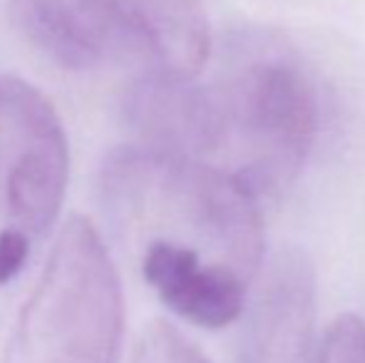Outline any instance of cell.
Returning <instances> with one entry per match:
<instances>
[{"mask_svg": "<svg viewBox=\"0 0 365 363\" xmlns=\"http://www.w3.org/2000/svg\"><path fill=\"white\" fill-rule=\"evenodd\" d=\"M209 90V165L239 177L259 199L284 194L301 175L321 127V95L306 60L271 30H241L231 35L224 70Z\"/></svg>", "mask_w": 365, "mask_h": 363, "instance_id": "6da1fadb", "label": "cell"}, {"mask_svg": "<svg viewBox=\"0 0 365 363\" xmlns=\"http://www.w3.org/2000/svg\"><path fill=\"white\" fill-rule=\"evenodd\" d=\"M112 217L142 244H187L254 281L264 269L259 197L217 165L135 145L105 170Z\"/></svg>", "mask_w": 365, "mask_h": 363, "instance_id": "7a4b0ae2", "label": "cell"}, {"mask_svg": "<svg viewBox=\"0 0 365 363\" xmlns=\"http://www.w3.org/2000/svg\"><path fill=\"white\" fill-rule=\"evenodd\" d=\"M122 339L120 272L100 229L75 214L20 306L0 363H117Z\"/></svg>", "mask_w": 365, "mask_h": 363, "instance_id": "3957f363", "label": "cell"}, {"mask_svg": "<svg viewBox=\"0 0 365 363\" xmlns=\"http://www.w3.org/2000/svg\"><path fill=\"white\" fill-rule=\"evenodd\" d=\"M70 184V142L55 105L20 75H0V217L30 237L58 219Z\"/></svg>", "mask_w": 365, "mask_h": 363, "instance_id": "277c9868", "label": "cell"}, {"mask_svg": "<svg viewBox=\"0 0 365 363\" xmlns=\"http://www.w3.org/2000/svg\"><path fill=\"white\" fill-rule=\"evenodd\" d=\"M13 28L63 70H95L140 58L137 0H8Z\"/></svg>", "mask_w": 365, "mask_h": 363, "instance_id": "5b68a950", "label": "cell"}, {"mask_svg": "<svg viewBox=\"0 0 365 363\" xmlns=\"http://www.w3.org/2000/svg\"><path fill=\"white\" fill-rule=\"evenodd\" d=\"M316 272L301 249H281L261 269L246 304L239 363H308L316 349Z\"/></svg>", "mask_w": 365, "mask_h": 363, "instance_id": "8992f818", "label": "cell"}, {"mask_svg": "<svg viewBox=\"0 0 365 363\" xmlns=\"http://www.w3.org/2000/svg\"><path fill=\"white\" fill-rule=\"evenodd\" d=\"M142 276L167 309L202 329L231 326L249 304L251 281L187 244H142Z\"/></svg>", "mask_w": 365, "mask_h": 363, "instance_id": "52a82bcc", "label": "cell"}, {"mask_svg": "<svg viewBox=\"0 0 365 363\" xmlns=\"http://www.w3.org/2000/svg\"><path fill=\"white\" fill-rule=\"evenodd\" d=\"M137 35L145 73L197 80L212 55L204 0H137Z\"/></svg>", "mask_w": 365, "mask_h": 363, "instance_id": "ba28073f", "label": "cell"}, {"mask_svg": "<svg viewBox=\"0 0 365 363\" xmlns=\"http://www.w3.org/2000/svg\"><path fill=\"white\" fill-rule=\"evenodd\" d=\"M130 363H212L209 356L169 321H152L142 329Z\"/></svg>", "mask_w": 365, "mask_h": 363, "instance_id": "9c48e42d", "label": "cell"}, {"mask_svg": "<svg viewBox=\"0 0 365 363\" xmlns=\"http://www.w3.org/2000/svg\"><path fill=\"white\" fill-rule=\"evenodd\" d=\"M308 363H365V321L341 314L316 341Z\"/></svg>", "mask_w": 365, "mask_h": 363, "instance_id": "30bf717a", "label": "cell"}, {"mask_svg": "<svg viewBox=\"0 0 365 363\" xmlns=\"http://www.w3.org/2000/svg\"><path fill=\"white\" fill-rule=\"evenodd\" d=\"M30 257V234L18 227L0 229V286L10 284Z\"/></svg>", "mask_w": 365, "mask_h": 363, "instance_id": "8fae6325", "label": "cell"}]
</instances>
